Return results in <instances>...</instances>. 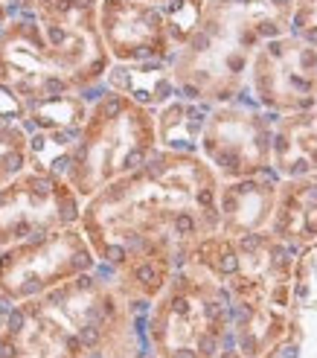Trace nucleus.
<instances>
[{"label": "nucleus", "mask_w": 317, "mask_h": 358, "mask_svg": "<svg viewBox=\"0 0 317 358\" xmlns=\"http://www.w3.org/2000/svg\"><path fill=\"white\" fill-rule=\"evenodd\" d=\"M79 230L105 280L140 262L172 274L219 230V178L198 155L154 149L143 166L82 201Z\"/></svg>", "instance_id": "obj_1"}, {"label": "nucleus", "mask_w": 317, "mask_h": 358, "mask_svg": "<svg viewBox=\"0 0 317 358\" xmlns=\"http://www.w3.org/2000/svg\"><path fill=\"white\" fill-rule=\"evenodd\" d=\"M99 0H56L0 27V82L24 105L102 85L111 56L96 27Z\"/></svg>", "instance_id": "obj_2"}, {"label": "nucleus", "mask_w": 317, "mask_h": 358, "mask_svg": "<svg viewBox=\"0 0 317 358\" xmlns=\"http://www.w3.org/2000/svg\"><path fill=\"white\" fill-rule=\"evenodd\" d=\"M294 0H201L196 27L172 52L169 73L189 102H230L253 52L291 29Z\"/></svg>", "instance_id": "obj_3"}, {"label": "nucleus", "mask_w": 317, "mask_h": 358, "mask_svg": "<svg viewBox=\"0 0 317 358\" xmlns=\"http://www.w3.org/2000/svg\"><path fill=\"white\" fill-rule=\"evenodd\" d=\"M154 149H161L154 111L102 85L70 149L64 181L84 201L105 184L143 166Z\"/></svg>", "instance_id": "obj_4"}, {"label": "nucleus", "mask_w": 317, "mask_h": 358, "mask_svg": "<svg viewBox=\"0 0 317 358\" xmlns=\"http://www.w3.org/2000/svg\"><path fill=\"white\" fill-rule=\"evenodd\" d=\"M201 0H99L96 27L111 62H169L172 52L196 27Z\"/></svg>", "instance_id": "obj_5"}, {"label": "nucleus", "mask_w": 317, "mask_h": 358, "mask_svg": "<svg viewBox=\"0 0 317 358\" xmlns=\"http://www.w3.org/2000/svg\"><path fill=\"white\" fill-rule=\"evenodd\" d=\"M91 271H96V257L79 224L0 248V294L12 303L41 297Z\"/></svg>", "instance_id": "obj_6"}, {"label": "nucleus", "mask_w": 317, "mask_h": 358, "mask_svg": "<svg viewBox=\"0 0 317 358\" xmlns=\"http://www.w3.org/2000/svg\"><path fill=\"white\" fill-rule=\"evenodd\" d=\"M79 216L82 199L73 187L56 172L29 166L0 187V248L73 227Z\"/></svg>", "instance_id": "obj_7"}, {"label": "nucleus", "mask_w": 317, "mask_h": 358, "mask_svg": "<svg viewBox=\"0 0 317 358\" xmlns=\"http://www.w3.org/2000/svg\"><path fill=\"white\" fill-rule=\"evenodd\" d=\"M274 120L277 114L259 117L253 111L209 108L198 137V149L204 152L216 178L239 181V178H253L268 172Z\"/></svg>", "instance_id": "obj_8"}, {"label": "nucleus", "mask_w": 317, "mask_h": 358, "mask_svg": "<svg viewBox=\"0 0 317 358\" xmlns=\"http://www.w3.org/2000/svg\"><path fill=\"white\" fill-rule=\"evenodd\" d=\"M251 73L259 102L274 114L283 108L309 111L317 102V50L291 32L265 41L253 52Z\"/></svg>", "instance_id": "obj_9"}, {"label": "nucleus", "mask_w": 317, "mask_h": 358, "mask_svg": "<svg viewBox=\"0 0 317 358\" xmlns=\"http://www.w3.org/2000/svg\"><path fill=\"white\" fill-rule=\"evenodd\" d=\"M102 85L111 87V91L131 96L134 102L146 105V108H152V111H157L161 105H166L169 99L178 96L166 62H137V64L111 62Z\"/></svg>", "instance_id": "obj_10"}, {"label": "nucleus", "mask_w": 317, "mask_h": 358, "mask_svg": "<svg viewBox=\"0 0 317 358\" xmlns=\"http://www.w3.org/2000/svg\"><path fill=\"white\" fill-rule=\"evenodd\" d=\"M29 169V134L21 122H0V187Z\"/></svg>", "instance_id": "obj_11"}, {"label": "nucleus", "mask_w": 317, "mask_h": 358, "mask_svg": "<svg viewBox=\"0 0 317 358\" xmlns=\"http://www.w3.org/2000/svg\"><path fill=\"white\" fill-rule=\"evenodd\" d=\"M294 38L317 50V0H294L291 12V29Z\"/></svg>", "instance_id": "obj_12"}, {"label": "nucleus", "mask_w": 317, "mask_h": 358, "mask_svg": "<svg viewBox=\"0 0 317 358\" xmlns=\"http://www.w3.org/2000/svg\"><path fill=\"white\" fill-rule=\"evenodd\" d=\"M27 114L24 99L17 96L9 85L0 82V122H21Z\"/></svg>", "instance_id": "obj_13"}, {"label": "nucleus", "mask_w": 317, "mask_h": 358, "mask_svg": "<svg viewBox=\"0 0 317 358\" xmlns=\"http://www.w3.org/2000/svg\"><path fill=\"white\" fill-rule=\"evenodd\" d=\"M0 3L9 9V15H17V12H38L50 3H56V0H0Z\"/></svg>", "instance_id": "obj_14"}, {"label": "nucleus", "mask_w": 317, "mask_h": 358, "mask_svg": "<svg viewBox=\"0 0 317 358\" xmlns=\"http://www.w3.org/2000/svg\"><path fill=\"white\" fill-rule=\"evenodd\" d=\"M279 358H297V347H286Z\"/></svg>", "instance_id": "obj_15"}, {"label": "nucleus", "mask_w": 317, "mask_h": 358, "mask_svg": "<svg viewBox=\"0 0 317 358\" xmlns=\"http://www.w3.org/2000/svg\"><path fill=\"white\" fill-rule=\"evenodd\" d=\"M6 17H9V9H6L3 3H0V27H3V24H6Z\"/></svg>", "instance_id": "obj_16"}, {"label": "nucleus", "mask_w": 317, "mask_h": 358, "mask_svg": "<svg viewBox=\"0 0 317 358\" xmlns=\"http://www.w3.org/2000/svg\"><path fill=\"white\" fill-rule=\"evenodd\" d=\"M146 3H169V0H146Z\"/></svg>", "instance_id": "obj_17"}]
</instances>
